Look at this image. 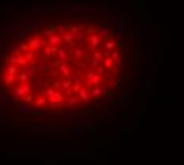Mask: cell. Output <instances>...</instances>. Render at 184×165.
Here are the masks:
<instances>
[{"label":"cell","mask_w":184,"mask_h":165,"mask_svg":"<svg viewBox=\"0 0 184 165\" xmlns=\"http://www.w3.org/2000/svg\"><path fill=\"white\" fill-rule=\"evenodd\" d=\"M64 106H65L64 102H46V105H44V108H49V110H57Z\"/></svg>","instance_id":"e0dca14e"},{"label":"cell","mask_w":184,"mask_h":165,"mask_svg":"<svg viewBox=\"0 0 184 165\" xmlns=\"http://www.w3.org/2000/svg\"><path fill=\"white\" fill-rule=\"evenodd\" d=\"M16 65H18L19 68H24L26 65H27V60L24 59L22 54H16Z\"/></svg>","instance_id":"7402d4cb"},{"label":"cell","mask_w":184,"mask_h":165,"mask_svg":"<svg viewBox=\"0 0 184 165\" xmlns=\"http://www.w3.org/2000/svg\"><path fill=\"white\" fill-rule=\"evenodd\" d=\"M118 48V41H113V40H107L103 43V49H108V51H113V49Z\"/></svg>","instance_id":"44dd1931"},{"label":"cell","mask_w":184,"mask_h":165,"mask_svg":"<svg viewBox=\"0 0 184 165\" xmlns=\"http://www.w3.org/2000/svg\"><path fill=\"white\" fill-rule=\"evenodd\" d=\"M83 86H84V84H83V81L76 78V80L73 81V84H71V87H70V89H71V92H73V95H76V94H78V91H80Z\"/></svg>","instance_id":"2e32d148"},{"label":"cell","mask_w":184,"mask_h":165,"mask_svg":"<svg viewBox=\"0 0 184 165\" xmlns=\"http://www.w3.org/2000/svg\"><path fill=\"white\" fill-rule=\"evenodd\" d=\"M65 106H68V108H73V106H78L80 105V100H78V97L76 95H70V97H67L65 98Z\"/></svg>","instance_id":"4fadbf2b"},{"label":"cell","mask_w":184,"mask_h":165,"mask_svg":"<svg viewBox=\"0 0 184 165\" xmlns=\"http://www.w3.org/2000/svg\"><path fill=\"white\" fill-rule=\"evenodd\" d=\"M76 97H78V100H80V102H89V92H87V89H86L84 86L78 91Z\"/></svg>","instance_id":"5bb4252c"},{"label":"cell","mask_w":184,"mask_h":165,"mask_svg":"<svg viewBox=\"0 0 184 165\" xmlns=\"http://www.w3.org/2000/svg\"><path fill=\"white\" fill-rule=\"evenodd\" d=\"M86 54H87V48L86 45L83 41H80L76 46L71 48V59L75 60V62H80V60H83L86 57Z\"/></svg>","instance_id":"3957f363"},{"label":"cell","mask_w":184,"mask_h":165,"mask_svg":"<svg viewBox=\"0 0 184 165\" xmlns=\"http://www.w3.org/2000/svg\"><path fill=\"white\" fill-rule=\"evenodd\" d=\"M86 57H87V67L91 70H97L98 65L103 64V57L98 51H87Z\"/></svg>","instance_id":"6da1fadb"},{"label":"cell","mask_w":184,"mask_h":165,"mask_svg":"<svg viewBox=\"0 0 184 165\" xmlns=\"http://www.w3.org/2000/svg\"><path fill=\"white\" fill-rule=\"evenodd\" d=\"M27 45H29V49H33V51H37V49H40V48L48 46V41H46V38L33 37V38H30V40L27 41Z\"/></svg>","instance_id":"5b68a950"},{"label":"cell","mask_w":184,"mask_h":165,"mask_svg":"<svg viewBox=\"0 0 184 165\" xmlns=\"http://www.w3.org/2000/svg\"><path fill=\"white\" fill-rule=\"evenodd\" d=\"M13 82H16V75H7L5 76V86H11Z\"/></svg>","instance_id":"4316f807"},{"label":"cell","mask_w":184,"mask_h":165,"mask_svg":"<svg viewBox=\"0 0 184 165\" xmlns=\"http://www.w3.org/2000/svg\"><path fill=\"white\" fill-rule=\"evenodd\" d=\"M22 56H24V59L27 60V64H35L37 62V51H33V49L26 51Z\"/></svg>","instance_id":"8fae6325"},{"label":"cell","mask_w":184,"mask_h":165,"mask_svg":"<svg viewBox=\"0 0 184 165\" xmlns=\"http://www.w3.org/2000/svg\"><path fill=\"white\" fill-rule=\"evenodd\" d=\"M103 67H105V70H113L114 68V60L111 59V57H103Z\"/></svg>","instance_id":"d6986e66"},{"label":"cell","mask_w":184,"mask_h":165,"mask_svg":"<svg viewBox=\"0 0 184 165\" xmlns=\"http://www.w3.org/2000/svg\"><path fill=\"white\" fill-rule=\"evenodd\" d=\"M54 34H57L54 26H51V27H43V29H41V35H44L46 38L51 37V35H54Z\"/></svg>","instance_id":"ac0fdd59"},{"label":"cell","mask_w":184,"mask_h":165,"mask_svg":"<svg viewBox=\"0 0 184 165\" xmlns=\"http://www.w3.org/2000/svg\"><path fill=\"white\" fill-rule=\"evenodd\" d=\"M100 38H108L110 35V29H108V26H100V29H98V34H97Z\"/></svg>","instance_id":"ffe728a7"},{"label":"cell","mask_w":184,"mask_h":165,"mask_svg":"<svg viewBox=\"0 0 184 165\" xmlns=\"http://www.w3.org/2000/svg\"><path fill=\"white\" fill-rule=\"evenodd\" d=\"M21 51H22V54H24L26 51H29V45H27L26 41H22V43H21Z\"/></svg>","instance_id":"f1b7e54d"},{"label":"cell","mask_w":184,"mask_h":165,"mask_svg":"<svg viewBox=\"0 0 184 165\" xmlns=\"http://www.w3.org/2000/svg\"><path fill=\"white\" fill-rule=\"evenodd\" d=\"M32 91H30V84H16L13 92H11V97L13 98H18V100H24L27 95H30Z\"/></svg>","instance_id":"7a4b0ae2"},{"label":"cell","mask_w":184,"mask_h":165,"mask_svg":"<svg viewBox=\"0 0 184 165\" xmlns=\"http://www.w3.org/2000/svg\"><path fill=\"white\" fill-rule=\"evenodd\" d=\"M16 81H18L19 84H29L30 78H29V75H27L26 71H24V68H19L18 75H16Z\"/></svg>","instance_id":"9c48e42d"},{"label":"cell","mask_w":184,"mask_h":165,"mask_svg":"<svg viewBox=\"0 0 184 165\" xmlns=\"http://www.w3.org/2000/svg\"><path fill=\"white\" fill-rule=\"evenodd\" d=\"M18 71H19V67H18V65H10V64H8V67H7V75H18Z\"/></svg>","instance_id":"cb8c5ba5"},{"label":"cell","mask_w":184,"mask_h":165,"mask_svg":"<svg viewBox=\"0 0 184 165\" xmlns=\"http://www.w3.org/2000/svg\"><path fill=\"white\" fill-rule=\"evenodd\" d=\"M89 100H95L97 97L102 95V89H100L98 86H92V87H89Z\"/></svg>","instance_id":"30bf717a"},{"label":"cell","mask_w":184,"mask_h":165,"mask_svg":"<svg viewBox=\"0 0 184 165\" xmlns=\"http://www.w3.org/2000/svg\"><path fill=\"white\" fill-rule=\"evenodd\" d=\"M37 65V75H46L49 71V65L46 62H35Z\"/></svg>","instance_id":"7c38bea8"},{"label":"cell","mask_w":184,"mask_h":165,"mask_svg":"<svg viewBox=\"0 0 184 165\" xmlns=\"http://www.w3.org/2000/svg\"><path fill=\"white\" fill-rule=\"evenodd\" d=\"M53 82H54V84L51 86V87H53V89H59V87H60V81H59V80H54Z\"/></svg>","instance_id":"4dcf8cb0"},{"label":"cell","mask_w":184,"mask_h":165,"mask_svg":"<svg viewBox=\"0 0 184 165\" xmlns=\"http://www.w3.org/2000/svg\"><path fill=\"white\" fill-rule=\"evenodd\" d=\"M59 64H60V62H59V60H57V59H56V60H54V62H53V67H54V68H57V67H59Z\"/></svg>","instance_id":"d6a6232c"},{"label":"cell","mask_w":184,"mask_h":165,"mask_svg":"<svg viewBox=\"0 0 184 165\" xmlns=\"http://www.w3.org/2000/svg\"><path fill=\"white\" fill-rule=\"evenodd\" d=\"M43 5H38V3H35V5H32V11H35V13H38V11H43Z\"/></svg>","instance_id":"83f0119b"},{"label":"cell","mask_w":184,"mask_h":165,"mask_svg":"<svg viewBox=\"0 0 184 165\" xmlns=\"http://www.w3.org/2000/svg\"><path fill=\"white\" fill-rule=\"evenodd\" d=\"M26 35H27V32H24V30H18V38H19V40H26Z\"/></svg>","instance_id":"f546056e"},{"label":"cell","mask_w":184,"mask_h":165,"mask_svg":"<svg viewBox=\"0 0 184 165\" xmlns=\"http://www.w3.org/2000/svg\"><path fill=\"white\" fill-rule=\"evenodd\" d=\"M33 103H35L37 106H44L46 105V98H44V95H40V97H37L35 100H33Z\"/></svg>","instance_id":"484cf974"},{"label":"cell","mask_w":184,"mask_h":165,"mask_svg":"<svg viewBox=\"0 0 184 165\" xmlns=\"http://www.w3.org/2000/svg\"><path fill=\"white\" fill-rule=\"evenodd\" d=\"M102 80H103L102 75L97 73L95 70H89V71H86V73H84V81H86V84H89V87L98 86Z\"/></svg>","instance_id":"277c9868"},{"label":"cell","mask_w":184,"mask_h":165,"mask_svg":"<svg viewBox=\"0 0 184 165\" xmlns=\"http://www.w3.org/2000/svg\"><path fill=\"white\" fill-rule=\"evenodd\" d=\"M70 95H73V92H71V89H65V92H64V97L67 98V97H70Z\"/></svg>","instance_id":"1f68e13d"},{"label":"cell","mask_w":184,"mask_h":165,"mask_svg":"<svg viewBox=\"0 0 184 165\" xmlns=\"http://www.w3.org/2000/svg\"><path fill=\"white\" fill-rule=\"evenodd\" d=\"M57 70H59V73H62V75H65V76L70 75V67H68V64H59Z\"/></svg>","instance_id":"603a6c76"},{"label":"cell","mask_w":184,"mask_h":165,"mask_svg":"<svg viewBox=\"0 0 184 165\" xmlns=\"http://www.w3.org/2000/svg\"><path fill=\"white\" fill-rule=\"evenodd\" d=\"M46 41H48L49 46H62V37H60L59 34H54L51 37H48Z\"/></svg>","instance_id":"ba28073f"},{"label":"cell","mask_w":184,"mask_h":165,"mask_svg":"<svg viewBox=\"0 0 184 165\" xmlns=\"http://www.w3.org/2000/svg\"><path fill=\"white\" fill-rule=\"evenodd\" d=\"M87 40H89V45H91V51H97V49L100 48V45H102L103 38H100L97 34H91Z\"/></svg>","instance_id":"52a82bcc"},{"label":"cell","mask_w":184,"mask_h":165,"mask_svg":"<svg viewBox=\"0 0 184 165\" xmlns=\"http://www.w3.org/2000/svg\"><path fill=\"white\" fill-rule=\"evenodd\" d=\"M71 84H73V81L67 78V80H64V81H60V89H64V91H65V89H70Z\"/></svg>","instance_id":"d4e9b609"},{"label":"cell","mask_w":184,"mask_h":165,"mask_svg":"<svg viewBox=\"0 0 184 165\" xmlns=\"http://www.w3.org/2000/svg\"><path fill=\"white\" fill-rule=\"evenodd\" d=\"M30 81H32V82H29V84H30V91H32V94H37L38 91H41V89H43V82H41V80H40V76H38V75L32 76Z\"/></svg>","instance_id":"8992f818"},{"label":"cell","mask_w":184,"mask_h":165,"mask_svg":"<svg viewBox=\"0 0 184 165\" xmlns=\"http://www.w3.org/2000/svg\"><path fill=\"white\" fill-rule=\"evenodd\" d=\"M24 71L29 75V78H32V76L37 75V65L35 64H27L26 67H24Z\"/></svg>","instance_id":"9a60e30c"}]
</instances>
